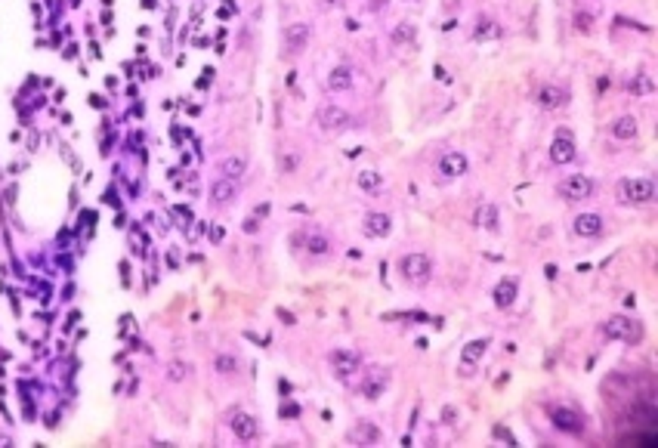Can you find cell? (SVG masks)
<instances>
[{
	"label": "cell",
	"mask_w": 658,
	"mask_h": 448,
	"mask_svg": "<svg viewBox=\"0 0 658 448\" xmlns=\"http://www.w3.org/2000/svg\"><path fill=\"white\" fill-rule=\"evenodd\" d=\"M615 195L624 204H649L655 198V183L646 180V176H624L615 185Z\"/></svg>",
	"instance_id": "6da1fadb"
},
{
	"label": "cell",
	"mask_w": 658,
	"mask_h": 448,
	"mask_svg": "<svg viewBox=\"0 0 658 448\" xmlns=\"http://www.w3.org/2000/svg\"><path fill=\"white\" fill-rule=\"evenodd\" d=\"M603 334L609 340H621V343H640L643 340V322L631 319V315H612L606 324H603Z\"/></svg>",
	"instance_id": "7a4b0ae2"
},
{
	"label": "cell",
	"mask_w": 658,
	"mask_h": 448,
	"mask_svg": "<svg viewBox=\"0 0 658 448\" xmlns=\"http://www.w3.org/2000/svg\"><path fill=\"white\" fill-rule=\"evenodd\" d=\"M399 272L408 284H427L433 275V263L427 253H405V257L399 260Z\"/></svg>",
	"instance_id": "3957f363"
},
{
	"label": "cell",
	"mask_w": 658,
	"mask_h": 448,
	"mask_svg": "<svg viewBox=\"0 0 658 448\" xmlns=\"http://www.w3.org/2000/svg\"><path fill=\"white\" fill-rule=\"evenodd\" d=\"M556 195L566 198V201H587L593 195V180L584 173H572L566 180L556 183Z\"/></svg>",
	"instance_id": "277c9868"
},
{
	"label": "cell",
	"mask_w": 658,
	"mask_h": 448,
	"mask_svg": "<svg viewBox=\"0 0 658 448\" xmlns=\"http://www.w3.org/2000/svg\"><path fill=\"white\" fill-rule=\"evenodd\" d=\"M309 34H312V28H309V22H291V25H284V34H282V50L284 56H297V53L306 50L309 44Z\"/></svg>",
	"instance_id": "5b68a950"
},
{
	"label": "cell",
	"mask_w": 658,
	"mask_h": 448,
	"mask_svg": "<svg viewBox=\"0 0 658 448\" xmlns=\"http://www.w3.org/2000/svg\"><path fill=\"white\" fill-rule=\"evenodd\" d=\"M315 121H319V127L324 133H340V130L353 127V114L340 105H322L319 112H315Z\"/></svg>",
	"instance_id": "8992f818"
},
{
	"label": "cell",
	"mask_w": 658,
	"mask_h": 448,
	"mask_svg": "<svg viewBox=\"0 0 658 448\" xmlns=\"http://www.w3.org/2000/svg\"><path fill=\"white\" fill-rule=\"evenodd\" d=\"M346 442L353 445H377L383 442V430L377 427L374 421H355L350 430H346Z\"/></svg>",
	"instance_id": "52a82bcc"
},
{
	"label": "cell",
	"mask_w": 658,
	"mask_h": 448,
	"mask_svg": "<svg viewBox=\"0 0 658 448\" xmlns=\"http://www.w3.org/2000/svg\"><path fill=\"white\" fill-rule=\"evenodd\" d=\"M551 421H553V427H556V430H562V433H575V436L584 430L581 414L572 411L569 405H551Z\"/></svg>",
	"instance_id": "ba28073f"
},
{
	"label": "cell",
	"mask_w": 658,
	"mask_h": 448,
	"mask_svg": "<svg viewBox=\"0 0 658 448\" xmlns=\"http://www.w3.org/2000/svg\"><path fill=\"white\" fill-rule=\"evenodd\" d=\"M229 427H232V433H235V439H242V442H254V439L260 436L257 417L247 414V411H232Z\"/></svg>",
	"instance_id": "9c48e42d"
},
{
	"label": "cell",
	"mask_w": 658,
	"mask_h": 448,
	"mask_svg": "<svg viewBox=\"0 0 658 448\" xmlns=\"http://www.w3.org/2000/svg\"><path fill=\"white\" fill-rule=\"evenodd\" d=\"M470 170V161L463 152H445L442 158H439V173L445 176V180H458Z\"/></svg>",
	"instance_id": "30bf717a"
},
{
	"label": "cell",
	"mask_w": 658,
	"mask_h": 448,
	"mask_svg": "<svg viewBox=\"0 0 658 448\" xmlns=\"http://www.w3.org/2000/svg\"><path fill=\"white\" fill-rule=\"evenodd\" d=\"M386 386H390V371L377 368V371H371L365 381H362L359 393H362V399H381L383 393H386Z\"/></svg>",
	"instance_id": "8fae6325"
},
{
	"label": "cell",
	"mask_w": 658,
	"mask_h": 448,
	"mask_svg": "<svg viewBox=\"0 0 658 448\" xmlns=\"http://www.w3.org/2000/svg\"><path fill=\"white\" fill-rule=\"evenodd\" d=\"M569 90L566 87H556V84H547V87L538 90V105L547 108V112H556V108H566L569 105Z\"/></svg>",
	"instance_id": "7c38bea8"
},
{
	"label": "cell",
	"mask_w": 658,
	"mask_h": 448,
	"mask_svg": "<svg viewBox=\"0 0 658 448\" xmlns=\"http://www.w3.org/2000/svg\"><path fill=\"white\" fill-rule=\"evenodd\" d=\"M359 365H362L359 353H353V350H334L331 353V368H334L337 377H353L355 371H359Z\"/></svg>",
	"instance_id": "4fadbf2b"
},
{
	"label": "cell",
	"mask_w": 658,
	"mask_h": 448,
	"mask_svg": "<svg viewBox=\"0 0 658 448\" xmlns=\"http://www.w3.org/2000/svg\"><path fill=\"white\" fill-rule=\"evenodd\" d=\"M572 158H575V139H572L566 130H560L551 145V161L553 164H572Z\"/></svg>",
	"instance_id": "5bb4252c"
},
{
	"label": "cell",
	"mask_w": 658,
	"mask_h": 448,
	"mask_svg": "<svg viewBox=\"0 0 658 448\" xmlns=\"http://www.w3.org/2000/svg\"><path fill=\"white\" fill-rule=\"evenodd\" d=\"M572 229H575V235H581V238H597L603 235V216L600 213H578L575 216V223H572Z\"/></svg>",
	"instance_id": "9a60e30c"
},
{
	"label": "cell",
	"mask_w": 658,
	"mask_h": 448,
	"mask_svg": "<svg viewBox=\"0 0 658 448\" xmlns=\"http://www.w3.org/2000/svg\"><path fill=\"white\" fill-rule=\"evenodd\" d=\"M501 34H504V28H501L498 19H492V15H479V19H476V25H473V41L489 44V41H498Z\"/></svg>",
	"instance_id": "2e32d148"
},
{
	"label": "cell",
	"mask_w": 658,
	"mask_h": 448,
	"mask_svg": "<svg viewBox=\"0 0 658 448\" xmlns=\"http://www.w3.org/2000/svg\"><path fill=\"white\" fill-rule=\"evenodd\" d=\"M516 294H520V282H516L513 275L501 278V282L494 284V303H498V309L513 306L516 303Z\"/></svg>",
	"instance_id": "e0dca14e"
},
{
	"label": "cell",
	"mask_w": 658,
	"mask_h": 448,
	"mask_svg": "<svg viewBox=\"0 0 658 448\" xmlns=\"http://www.w3.org/2000/svg\"><path fill=\"white\" fill-rule=\"evenodd\" d=\"M609 133H612V139H618V143H631V139H637V133H640V124L633 114H621V118L612 121Z\"/></svg>",
	"instance_id": "ac0fdd59"
},
{
	"label": "cell",
	"mask_w": 658,
	"mask_h": 448,
	"mask_svg": "<svg viewBox=\"0 0 658 448\" xmlns=\"http://www.w3.org/2000/svg\"><path fill=\"white\" fill-rule=\"evenodd\" d=\"M393 232L390 213H368L365 216V235L368 238H386Z\"/></svg>",
	"instance_id": "d6986e66"
},
{
	"label": "cell",
	"mask_w": 658,
	"mask_h": 448,
	"mask_svg": "<svg viewBox=\"0 0 658 448\" xmlns=\"http://www.w3.org/2000/svg\"><path fill=\"white\" fill-rule=\"evenodd\" d=\"M353 84H355V74H353V68H350V65H337L334 72L328 74V90H334V93H346V90H353Z\"/></svg>",
	"instance_id": "ffe728a7"
},
{
	"label": "cell",
	"mask_w": 658,
	"mask_h": 448,
	"mask_svg": "<svg viewBox=\"0 0 658 448\" xmlns=\"http://www.w3.org/2000/svg\"><path fill=\"white\" fill-rule=\"evenodd\" d=\"M220 173L226 176V180H242V176L247 173V158L244 154H229V158H223L220 161Z\"/></svg>",
	"instance_id": "44dd1931"
},
{
	"label": "cell",
	"mask_w": 658,
	"mask_h": 448,
	"mask_svg": "<svg viewBox=\"0 0 658 448\" xmlns=\"http://www.w3.org/2000/svg\"><path fill=\"white\" fill-rule=\"evenodd\" d=\"M211 198H213V204H232L235 201V183L226 180V176H220L213 185H211Z\"/></svg>",
	"instance_id": "7402d4cb"
},
{
	"label": "cell",
	"mask_w": 658,
	"mask_h": 448,
	"mask_svg": "<svg viewBox=\"0 0 658 448\" xmlns=\"http://www.w3.org/2000/svg\"><path fill=\"white\" fill-rule=\"evenodd\" d=\"M485 350H489V340H485V337H479V340H470V343L461 350V359H463V365H470V362H473V365H476V362L485 355Z\"/></svg>",
	"instance_id": "603a6c76"
},
{
	"label": "cell",
	"mask_w": 658,
	"mask_h": 448,
	"mask_svg": "<svg viewBox=\"0 0 658 448\" xmlns=\"http://www.w3.org/2000/svg\"><path fill=\"white\" fill-rule=\"evenodd\" d=\"M498 220H501V213H498V207L494 204H482L476 211V223L482 229H489V232H498Z\"/></svg>",
	"instance_id": "cb8c5ba5"
},
{
	"label": "cell",
	"mask_w": 658,
	"mask_h": 448,
	"mask_svg": "<svg viewBox=\"0 0 658 448\" xmlns=\"http://www.w3.org/2000/svg\"><path fill=\"white\" fill-rule=\"evenodd\" d=\"M355 183H359L362 192H381V189H383V176L374 173V170H359Z\"/></svg>",
	"instance_id": "d4e9b609"
},
{
	"label": "cell",
	"mask_w": 658,
	"mask_h": 448,
	"mask_svg": "<svg viewBox=\"0 0 658 448\" xmlns=\"http://www.w3.org/2000/svg\"><path fill=\"white\" fill-rule=\"evenodd\" d=\"M306 247H309V253H315V257H324V253L331 251V242L324 235H319V232H312V235L306 238Z\"/></svg>",
	"instance_id": "484cf974"
},
{
	"label": "cell",
	"mask_w": 658,
	"mask_h": 448,
	"mask_svg": "<svg viewBox=\"0 0 658 448\" xmlns=\"http://www.w3.org/2000/svg\"><path fill=\"white\" fill-rule=\"evenodd\" d=\"M393 44H412L414 41V25L412 22H402L399 28H393Z\"/></svg>",
	"instance_id": "4316f807"
},
{
	"label": "cell",
	"mask_w": 658,
	"mask_h": 448,
	"mask_svg": "<svg viewBox=\"0 0 658 448\" xmlns=\"http://www.w3.org/2000/svg\"><path fill=\"white\" fill-rule=\"evenodd\" d=\"M167 377H170V381H176V383L189 381V365H185V362H170V365H167Z\"/></svg>",
	"instance_id": "83f0119b"
},
{
	"label": "cell",
	"mask_w": 658,
	"mask_h": 448,
	"mask_svg": "<svg viewBox=\"0 0 658 448\" xmlns=\"http://www.w3.org/2000/svg\"><path fill=\"white\" fill-rule=\"evenodd\" d=\"M637 96H652V90H655V84H652V77L649 74H637V81H633V87H631Z\"/></svg>",
	"instance_id": "f1b7e54d"
},
{
	"label": "cell",
	"mask_w": 658,
	"mask_h": 448,
	"mask_svg": "<svg viewBox=\"0 0 658 448\" xmlns=\"http://www.w3.org/2000/svg\"><path fill=\"white\" fill-rule=\"evenodd\" d=\"M216 371H220V374H235L238 371L235 355H216Z\"/></svg>",
	"instance_id": "f546056e"
},
{
	"label": "cell",
	"mask_w": 658,
	"mask_h": 448,
	"mask_svg": "<svg viewBox=\"0 0 658 448\" xmlns=\"http://www.w3.org/2000/svg\"><path fill=\"white\" fill-rule=\"evenodd\" d=\"M383 6H386V0H368V10L371 13H381Z\"/></svg>",
	"instance_id": "4dcf8cb0"
},
{
	"label": "cell",
	"mask_w": 658,
	"mask_h": 448,
	"mask_svg": "<svg viewBox=\"0 0 658 448\" xmlns=\"http://www.w3.org/2000/svg\"><path fill=\"white\" fill-rule=\"evenodd\" d=\"M328 4H331V6H343V0H328Z\"/></svg>",
	"instance_id": "1f68e13d"
}]
</instances>
